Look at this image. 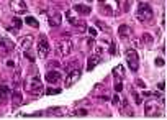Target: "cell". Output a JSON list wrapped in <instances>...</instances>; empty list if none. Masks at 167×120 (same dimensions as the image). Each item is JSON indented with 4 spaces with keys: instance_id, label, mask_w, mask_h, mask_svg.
<instances>
[{
    "instance_id": "1",
    "label": "cell",
    "mask_w": 167,
    "mask_h": 120,
    "mask_svg": "<svg viewBox=\"0 0 167 120\" xmlns=\"http://www.w3.org/2000/svg\"><path fill=\"white\" fill-rule=\"evenodd\" d=\"M26 90L30 94H41L43 92V82H41V77H39L38 74L30 76L26 79Z\"/></svg>"
},
{
    "instance_id": "2",
    "label": "cell",
    "mask_w": 167,
    "mask_h": 120,
    "mask_svg": "<svg viewBox=\"0 0 167 120\" xmlns=\"http://www.w3.org/2000/svg\"><path fill=\"white\" fill-rule=\"evenodd\" d=\"M126 61H128V66H130V69L136 72L138 71V67H139V56H138L136 53V49L133 48H130V49H126Z\"/></svg>"
},
{
    "instance_id": "3",
    "label": "cell",
    "mask_w": 167,
    "mask_h": 120,
    "mask_svg": "<svg viewBox=\"0 0 167 120\" xmlns=\"http://www.w3.org/2000/svg\"><path fill=\"white\" fill-rule=\"evenodd\" d=\"M136 16H138V20H139V21H149V20L152 18V10H151V7L146 5V3H141L139 7H138Z\"/></svg>"
},
{
    "instance_id": "4",
    "label": "cell",
    "mask_w": 167,
    "mask_h": 120,
    "mask_svg": "<svg viewBox=\"0 0 167 120\" xmlns=\"http://www.w3.org/2000/svg\"><path fill=\"white\" fill-rule=\"evenodd\" d=\"M72 51V41L69 39H62L56 44V53H59L61 56H69Z\"/></svg>"
},
{
    "instance_id": "5",
    "label": "cell",
    "mask_w": 167,
    "mask_h": 120,
    "mask_svg": "<svg viewBox=\"0 0 167 120\" xmlns=\"http://www.w3.org/2000/svg\"><path fill=\"white\" fill-rule=\"evenodd\" d=\"M38 54H39V58H43V59L49 54V43H48V39H46L44 36H39V41H38Z\"/></svg>"
},
{
    "instance_id": "6",
    "label": "cell",
    "mask_w": 167,
    "mask_h": 120,
    "mask_svg": "<svg viewBox=\"0 0 167 120\" xmlns=\"http://www.w3.org/2000/svg\"><path fill=\"white\" fill-rule=\"evenodd\" d=\"M80 76H82V71H80V69H72L71 72L67 74V77L64 81V85H66V87H71V85H74L79 81Z\"/></svg>"
},
{
    "instance_id": "7",
    "label": "cell",
    "mask_w": 167,
    "mask_h": 120,
    "mask_svg": "<svg viewBox=\"0 0 167 120\" xmlns=\"http://www.w3.org/2000/svg\"><path fill=\"white\" fill-rule=\"evenodd\" d=\"M10 8L18 15L20 13H26V10H28L26 3L23 2V0H10Z\"/></svg>"
},
{
    "instance_id": "8",
    "label": "cell",
    "mask_w": 167,
    "mask_h": 120,
    "mask_svg": "<svg viewBox=\"0 0 167 120\" xmlns=\"http://www.w3.org/2000/svg\"><path fill=\"white\" fill-rule=\"evenodd\" d=\"M15 48V44L7 38H0V54H8Z\"/></svg>"
},
{
    "instance_id": "9",
    "label": "cell",
    "mask_w": 167,
    "mask_h": 120,
    "mask_svg": "<svg viewBox=\"0 0 167 120\" xmlns=\"http://www.w3.org/2000/svg\"><path fill=\"white\" fill-rule=\"evenodd\" d=\"M46 13L49 15V25H51V26H59V25H61V13L57 12V10L51 8V10H48Z\"/></svg>"
},
{
    "instance_id": "10",
    "label": "cell",
    "mask_w": 167,
    "mask_h": 120,
    "mask_svg": "<svg viewBox=\"0 0 167 120\" xmlns=\"http://www.w3.org/2000/svg\"><path fill=\"white\" fill-rule=\"evenodd\" d=\"M146 115L147 117H159L160 108L154 104V102H146Z\"/></svg>"
},
{
    "instance_id": "11",
    "label": "cell",
    "mask_w": 167,
    "mask_h": 120,
    "mask_svg": "<svg viewBox=\"0 0 167 120\" xmlns=\"http://www.w3.org/2000/svg\"><path fill=\"white\" fill-rule=\"evenodd\" d=\"M44 79H46L48 82L54 84V82H57V81H61V79H62V74H61L59 71H49V72H46Z\"/></svg>"
},
{
    "instance_id": "12",
    "label": "cell",
    "mask_w": 167,
    "mask_h": 120,
    "mask_svg": "<svg viewBox=\"0 0 167 120\" xmlns=\"http://www.w3.org/2000/svg\"><path fill=\"white\" fill-rule=\"evenodd\" d=\"M31 44H33V36H31V35L23 36V38L20 39V48H21L23 51L28 49V48H31Z\"/></svg>"
},
{
    "instance_id": "13",
    "label": "cell",
    "mask_w": 167,
    "mask_h": 120,
    "mask_svg": "<svg viewBox=\"0 0 167 120\" xmlns=\"http://www.w3.org/2000/svg\"><path fill=\"white\" fill-rule=\"evenodd\" d=\"M131 33H133V30H131V26H128V25H121L118 28V35L121 38H130Z\"/></svg>"
},
{
    "instance_id": "14",
    "label": "cell",
    "mask_w": 167,
    "mask_h": 120,
    "mask_svg": "<svg viewBox=\"0 0 167 120\" xmlns=\"http://www.w3.org/2000/svg\"><path fill=\"white\" fill-rule=\"evenodd\" d=\"M105 7H110L107 10V13H116L118 12V0H107Z\"/></svg>"
},
{
    "instance_id": "15",
    "label": "cell",
    "mask_w": 167,
    "mask_h": 120,
    "mask_svg": "<svg viewBox=\"0 0 167 120\" xmlns=\"http://www.w3.org/2000/svg\"><path fill=\"white\" fill-rule=\"evenodd\" d=\"M8 94H10V85L2 82V84H0V102H2L3 99H7Z\"/></svg>"
},
{
    "instance_id": "16",
    "label": "cell",
    "mask_w": 167,
    "mask_h": 120,
    "mask_svg": "<svg viewBox=\"0 0 167 120\" xmlns=\"http://www.w3.org/2000/svg\"><path fill=\"white\" fill-rule=\"evenodd\" d=\"M99 62H100V56L99 54H97V56H90V58H89V64H87V71H92Z\"/></svg>"
},
{
    "instance_id": "17",
    "label": "cell",
    "mask_w": 167,
    "mask_h": 120,
    "mask_svg": "<svg viewBox=\"0 0 167 120\" xmlns=\"http://www.w3.org/2000/svg\"><path fill=\"white\" fill-rule=\"evenodd\" d=\"M21 25H23V20L15 16V18H11V26H8V30H20Z\"/></svg>"
},
{
    "instance_id": "18",
    "label": "cell",
    "mask_w": 167,
    "mask_h": 120,
    "mask_svg": "<svg viewBox=\"0 0 167 120\" xmlns=\"http://www.w3.org/2000/svg\"><path fill=\"white\" fill-rule=\"evenodd\" d=\"M123 74H125V67H123V66H116V67L113 69V76H115V79H116V81H121Z\"/></svg>"
},
{
    "instance_id": "19",
    "label": "cell",
    "mask_w": 167,
    "mask_h": 120,
    "mask_svg": "<svg viewBox=\"0 0 167 120\" xmlns=\"http://www.w3.org/2000/svg\"><path fill=\"white\" fill-rule=\"evenodd\" d=\"M11 97H13V107H16L18 104H21V92H20L18 89L13 90V95H11Z\"/></svg>"
},
{
    "instance_id": "20",
    "label": "cell",
    "mask_w": 167,
    "mask_h": 120,
    "mask_svg": "<svg viewBox=\"0 0 167 120\" xmlns=\"http://www.w3.org/2000/svg\"><path fill=\"white\" fill-rule=\"evenodd\" d=\"M74 10H76L77 13H84V15H89L90 13V7H85V5H76Z\"/></svg>"
},
{
    "instance_id": "21",
    "label": "cell",
    "mask_w": 167,
    "mask_h": 120,
    "mask_svg": "<svg viewBox=\"0 0 167 120\" xmlns=\"http://www.w3.org/2000/svg\"><path fill=\"white\" fill-rule=\"evenodd\" d=\"M25 23H26L28 26H33V28H38V26H39L38 20L34 18V16H26V18H25Z\"/></svg>"
},
{
    "instance_id": "22",
    "label": "cell",
    "mask_w": 167,
    "mask_h": 120,
    "mask_svg": "<svg viewBox=\"0 0 167 120\" xmlns=\"http://www.w3.org/2000/svg\"><path fill=\"white\" fill-rule=\"evenodd\" d=\"M95 25L99 26V28H100V30H102L103 33H110V28H108V26H107L105 23H103V21H100V20H97V21H95Z\"/></svg>"
},
{
    "instance_id": "23",
    "label": "cell",
    "mask_w": 167,
    "mask_h": 120,
    "mask_svg": "<svg viewBox=\"0 0 167 120\" xmlns=\"http://www.w3.org/2000/svg\"><path fill=\"white\" fill-rule=\"evenodd\" d=\"M23 53H25V58H26V59H30L31 62L34 61V53H33V51H31L30 48H28V49H25Z\"/></svg>"
},
{
    "instance_id": "24",
    "label": "cell",
    "mask_w": 167,
    "mask_h": 120,
    "mask_svg": "<svg viewBox=\"0 0 167 120\" xmlns=\"http://www.w3.org/2000/svg\"><path fill=\"white\" fill-rule=\"evenodd\" d=\"M87 113H89V112L85 110V108H77V110L74 112V115H76V117H85Z\"/></svg>"
},
{
    "instance_id": "25",
    "label": "cell",
    "mask_w": 167,
    "mask_h": 120,
    "mask_svg": "<svg viewBox=\"0 0 167 120\" xmlns=\"http://www.w3.org/2000/svg\"><path fill=\"white\" fill-rule=\"evenodd\" d=\"M61 92V89H46V94H48V95H54V94H59Z\"/></svg>"
},
{
    "instance_id": "26",
    "label": "cell",
    "mask_w": 167,
    "mask_h": 120,
    "mask_svg": "<svg viewBox=\"0 0 167 120\" xmlns=\"http://www.w3.org/2000/svg\"><path fill=\"white\" fill-rule=\"evenodd\" d=\"M133 97H134V102H136V104H141V102H143V100H141V95L136 94L134 90H133Z\"/></svg>"
},
{
    "instance_id": "27",
    "label": "cell",
    "mask_w": 167,
    "mask_h": 120,
    "mask_svg": "<svg viewBox=\"0 0 167 120\" xmlns=\"http://www.w3.org/2000/svg\"><path fill=\"white\" fill-rule=\"evenodd\" d=\"M121 89H123V84H121V81H116V84H115V90H116V92H120Z\"/></svg>"
},
{
    "instance_id": "28",
    "label": "cell",
    "mask_w": 167,
    "mask_h": 120,
    "mask_svg": "<svg viewBox=\"0 0 167 120\" xmlns=\"http://www.w3.org/2000/svg\"><path fill=\"white\" fill-rule=\"evenodd\" d=\"M164 64H165V61H164L162 58H156V66L160 67V66H164Z\"/></svg>"
},
{
    "instance_id": "29",
    "label": "cell",
    "mask_w": 167,
    "mask_h": 120,
    "mask_svg": "<svg viewBox=\"0 0 167 120\" xmlns=\"http://www.w3.org/2000/svg\"><path fill=\"white\" fill-rule=\"evenodd\" d=\"M89 33H90V36H97V33H99V31H97L95 28H89Z\"/></svg>"
},
{
    "instance_id": "30",
    "label": "cell",
    "mask_w": 167,
    "mask_h": 120,
    "mask_svg": "<svg viewBox=\"0 0 167 120\" xmlns=\"http://www.w3.org/2000/svg\"><path fill=\"white\" fill-rule=\"evenodd\" d=\"M157 89H159V90H164V89H165V82H164V81L159 82V84H157Z\"/></svg>"
},
{
    "instance_id": "31",
    "label": "cell",
    "mask_w": 167,
    "mask_h": 120,
    "mask_svg": "<svg viewBox=\"0 0 167 120\" xmlns=\"http://www.w3.org/2000/svg\"><path fill=\"white\" fill-rule=\"evenodd\" d=\"M112 102H113V104H118V102H120V97H118L116 94H115V95H113V99H112Z\"/></svg>"
},
{
    "instance_id": "32",
    "label": "cell",
    "mask_w": 167,
    "mask_h": 120,
    "mask_svg": "<svg viewBox=\"0 0 167 120\" xmlns=\"http://www.w3.org/2000/svg\"><path fill=\"white\" fill-rule=\"evenodd\" d=\"M144 41L146 43H152V39H151V36H149V35H144Z\"/></svg>"
},
{
    "instance_id": "33",
    "label": "cell",
    "mask_w": 167,
    "mask_h": 120,
    "mask_svg": "<svg viewBox=\"0 0 167 120\" xmlns=\"http://www.w3.org/2000/svg\"><path fill=\"white\" fill-rule=\"evenodd\" d=\"M110 53H112V54H115V53H116V48H115V43H112V48H110Z\"/></svg>"
},
{
    "instance_id": "34",
    "label": "cell",
    "mask_w": 167,
    "mask_h": 120,
    "mask_svg": "<svg viewBox=\"0 0 167 120\" xmlns=\"http://www.w3.org/2000/svg\"><path fill=\"white\" fill-rule=\"evenodd\" d=\"M102 51H103V49H102L100 46H97V48H95V53H97V54H99V56L102 54Z\"/></svg>"
},
{
    "instance_id": "35",
    "label": "cell",
    "mask_w": 167,
    "mask_h": 120,
    "mask_svg": "<svg viewBox=\"0 0 167 120\" xmlns=\"http://www.w3.org/2000/svg\"><path fill=\"white\" fill-rule=\"evenodd\" d=\"M138 85H139V87H144V82H143V81H139V79H138Z\"/></svg>"
},
{
    "instance_id": "36",
    "label": "cell",
    "mask_w": 167,
    "mask_h": 120,
    "mask_svg": "<svg viewBox=\"0 0 167 120\" xmlns=\"http://www.w3.org/2000/svg\"><path fill=\"white\" fill-rule=\"evenodd\" d=\"M100 2H102V3H103V2H105V0H100Z\"/></svg>"
},
{
    "instance_id": "37",
    "label": "cell",
    "mask_w": 167,
    "mask_h": 120,
    "mask_svg": "<svg viewBox=\"0 0 167 120\" xmlns=\"http://www.w3.org/2000/svg\"><path fill=\"white\" fill-rule=\"evenodd\" d=\"M89 2H90V0H89Z\"/></svg>"
}]
</instances>
